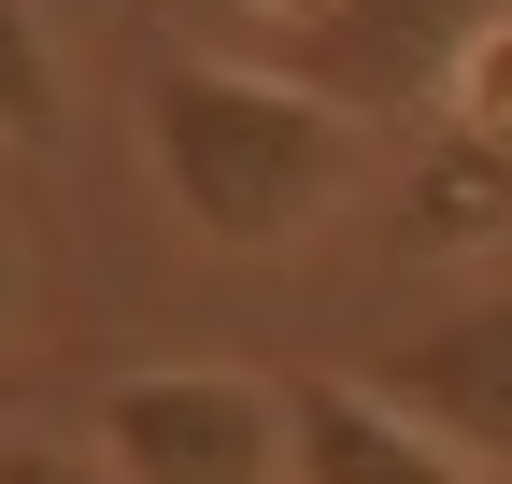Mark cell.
<instances>
[{
	"mask_svg": "<svg viewBox=\"0 0 512 484\" xmlns=\"http://www.w3.org/2000/svg\"><path fill=\"white\" fill-rule=\"evenodd\" d=\"M143 157L157 200L214 242V257H285L328 228L356 186V114L313 72H242V57H171L143 86Z\"/></svg>",
	"mask_w": 512,
	"mask_h": 484,
	"instance_id": "cell-1",
	"label": "cell"
},
{
	"mask_svg": "<svg viewBox=\"0 0 512 484\" xmlns=\"http://www.w3.org/2000/svg\"><path fill=\"white\" fill-rule=\"evenodd\" d=\"M86 442H100L114 484H285L299 413L256 371H114Z\"/></svg>",
	"mask_w": 512,
	"mask_h": 484,
	"instance_id": "cell-2",
	"label": "cell"
},
{
	"mask_svg": "<svg viewBox=\"0 0 512 484\" xmlns=\"http://www.w3.org/2000/svg\"><path fill=\"white\" fill-rule=\"evenodd\" d=\"M512 15V0H328L299 43H285V72H313L342 114H441L470 72V43Z\"/></svg>",
	"mask_w": 512,
	"mask_h": 484,
	"instance_id": "cell-3",
	"label": "cell"
},
{
	"mask_svg": "<svg viewBox=\"0 0 512 484\" xmlns=\"http://www.w3.org/2000/svg\"><path fill=\"white\" fill-rule=\"evenodd\" d=\"M370 385L399 399V413H427V428L456 442L470 470L512 484V285L456 299V314H427L413 342H384V356H370Z\"/></svg>",
	"mask_w": 512,
	"mask_h": 484,
	"instance_id": "cell-4",
	"label": "cell"
},
{
	"mask_svg": "<svg viewBox=\"0 0 512 484\" xmlns=\"http://www.w3.org/2000/svg\"><path fill=\"white\" fill-rule=\"evenodd\" d=\"M285 413H299L285 484H498V470H470L456 442H441L427 413H399L370 371H299Z\"/></svg>",
	"mask_w": 512,
	"mask_h": 484,
	"instance_id": "cell-5",
	"label": "cell"
},
{
	"mask_svg": "<svg viewBox=\"0 0 512 484\" xmlns=\"http://www.w3.org/2000/svg\"><path fill=\"white\" fill-rule=\"evenodd\" d=\"M484 228H512V157L456 129V143H441V171H427V214H413L399 242H413V257H456V242H484Z\"/></svg>",
	"mask_w": 512,
	"mask_h": 484,
	"instance_id": "cell-6",
	"label": "cell"
},
{
	"mask_svg": "<svg viewBox=\"0 0 512 484\" xmlns=\"http://www.w3.org/2000/svg\"><path fill=\"white\" fill-rule=\"evenodd\" d=\"M0 143H57V29H43V0H0Z\"/></svg>",
	"mask_w": 512,
	"mask_h": 484,
	"instance_id": "cell-7",
	"label": "cell"
},
{
	"mask_svg": "<svg viewBox=\"0 0 512 484\" xmlns=\"http://www.w3.org/2000/svg\"><path fill=\"white\" fill-rule=\"evenodd\" d=\"M441 129H470V143H498V157H512V15L470 43V72H456V100H441Z\"/></svg>",
	"mask_w": 512,
	"mask_h": 484,
	"instance_id": "cell-8",
	"label": "cell"
},
{
	"mask_svg": "<svg viewBox=\"0 0 512 484\" xmlns=\"http://www.w3.org/2000/svg\"><path fill=\"white\" fill-rule=\"evenodd\" d=\"M0 484H114V470H100V442L72 456V442H29V428H0Z\"/></svg>",
	"mask_w": 512,
	"mask_h": 484,
	"instance_id": "cell-9",
	"label": "cell"
},
{
	"mask_svg": "<svg viewBox=\"0 0 512 484\" xmlns=\"http://www.w3.org/2000/svg\"><path fill=\"white\" fill-rule=\"evenodd\" d=\"M29 314V228H15V186H0V328Z\"/></svg>",
	"mask_w": 512,
	"mask_h": 484,
	"instance_id": "cell-10",
	"label": "cell"
}]
</instances>
